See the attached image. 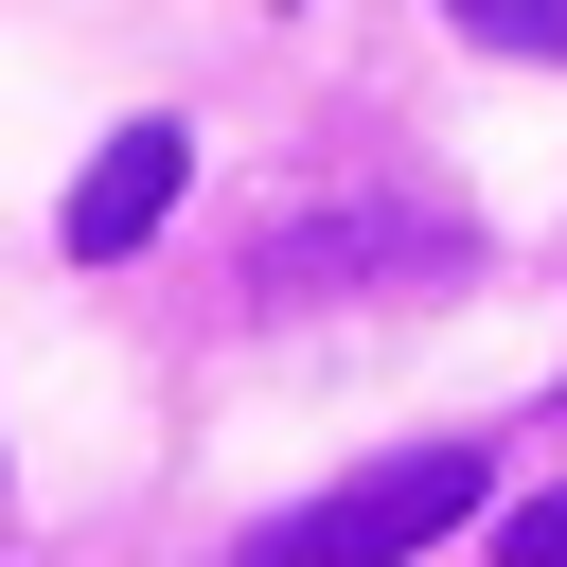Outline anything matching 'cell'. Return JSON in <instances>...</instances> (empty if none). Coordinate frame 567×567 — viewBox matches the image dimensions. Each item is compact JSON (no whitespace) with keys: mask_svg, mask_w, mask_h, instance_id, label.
<instances>
[{"mask_svg":"<svg viewBox=\"0 0 567 567\" xmlns=\"http://www.w3.org/2000/svg\"><path fill=\"white\" fill-rule=\"evenodd\" d=\"M177 177H195V142H177V124H124V142L71 177V266H124V248L177 213Z\"/></svg>","mask_w":567,"mask_h":567,"instance_id":"obj_2","label":"cell"},{"mask_svg":"<svg viewBox=\"0 0 567 567\" xmlns=\"http://www.w3.org/2000/svg\"><path fill=\"white\" fill-rule=\"evenodd\" d=\"M443 18H461L478 53H549V71H567V0H443Z\"/></svg>","mask_w":567,"mask_h":567,"instance_id":"obj_3","label":"cell"},{"mask_svg":"<svg viewBox=\"0 0 567 567\" xmlns=\"http://www.w3.org/2000/svg\"><path fill=\"white\" fill-rule=\"evenodd\" d=\"M496 496V461L478 443H408V461H372V478H337L319 514H284V532H248L230 567H408L425 532H461Z\"/></svg>","mask_w":567,"mask_h":567,"instance_id":"obj_1","label":"cell"},{"mask_svg":"<svg viewBox=\"0 0 567 567\" xmlns=\"http://www.w3.org/2000/svg\"><path fill=\"white\" fill-rule=\"evenodd\" d=\"M496 567H567V496H532V514H496Z\"/></svg>","mask_w":567,"mask_h":567,"instance_id":"obj_4","label":"cell"}]
</instances>
